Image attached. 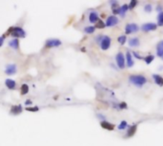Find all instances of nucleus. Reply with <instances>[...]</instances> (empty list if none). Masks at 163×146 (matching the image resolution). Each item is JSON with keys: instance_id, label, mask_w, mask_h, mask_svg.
Returning a JSON list of instances; mask_svg holds the SVG:
<instances>
[{"instance_id": "7ed1b4c3", "label": "nucleus", "mask_w": 163, "mask_h": 146, "mask_svg": "<svg viewBox=\"0 0 163 146\" xmlns=\"http://www.w3.org/2000/svg\"><path fill=\"white\" fill-rule=\"evenodd\" d=\"M116 62L117 67H118L120 69H123L126 66V62H125V56L122 52H118L116 55Z\"/></svg>"}, {"instance_id": "ddd939ff", "label": "nucleus", "mask_w": 163, "mask_h": 146, "mask_svg": "<svg viewBox=\"0 0 163 146\" xmlns=\"http://www.w3.org/2000/svg\"><path fill=\"white\" fill-rule=\"evenodd\" d=\"M22 110H23L22 105H13V106H12V108H11V114L12 115H18V114H20L22 112Z\"/></svg>"}, {"instance_id": "6e6552de", "label": "nucleus", "mask_w": 163, "mask_h": 146, "mask_svg": "<svg viewBox=\"0 0 163 146\" xmlns=\"http://www.w3.org/2000/svg\"><path fill=\"white\" fill-rule=\"evenodd\" d=\"M117 23H118V18H117L116 15H111V16H109L107 18L105 25L106 27H113V26H116Z\"/></svg>"}, {"instance_id": "f704fd0d", "label": "nucleus", "mask_w": 163, "mask_h": 146, "mask_svg": "<svg viewBox=\"0 0 163 146\" xmlns=\"http://www.w3.org/2000/svg\"><path fill=\"white\" fill-rule=\"evenodd\" d=\"M157 11H159V13H161V11H162V7H161L160 5H158V6L157 7Z\"/></svg>"}, {"instance_id": "2eb2a0df", "label": "nucleus", "mask_w": 163, "mask_h": 146, "mask_svg": "<svg viewBox=\"0 0 163 146\" xmlns=\"http://www.w3.org/2000/svg\"><path fill=\"white\" fill-rule=\"evenodd\" d=\"M128 44H129V46H130L131 48H136V47H138V46H139L140 42H139L138 38L135 37V38H131V39H129Z\"/></svg>"}, {"instance_id": "39448f33", "label": "nucleus", "mask_w": 163, "mask_h": 146, "mask_svg": "<svg viewBox=\"0 0 163 146\" xmlns=\"http://www.w3.org/2000/svg\"><path fill=\"white\" fill-rule=\"evenodd\" d=\"M100 48L102 51H107L111 46V38L107 35H104L102 37V40L100 41Z\"/></svg>"}, {"instance_id": "412c9836", "label": "nucleus", "mask_w": 163, "mask_h": 146, "mask_svg": "<svg viewBox=\"0 0 163 146\" xmlns=\"http://www.w3.org/2000/svg\"><path fill=\"white\" fill-rule=\"evenodd\" d=\"M157 26L159 27L163 26V11L159 13L157 15Z\"/></svg>"}, {"instance_id": "f03ea898", "label": "nucleus", "mask_w": 163, "mask_h": 146, "mask_svg": "<svg viewBox=\"0 0 163 146\" xmlns=\"http://www.w3.org/2000/svg\"><path fill=\"white\" fill-rule=\"evenodd\" d=\"M7 34H11L14 38H24L26 36L25 30L19 27H12L7 30Z\"/></svg>"}, {"instance_id": "a211bd4d", "label": "nucleus", "mask_w": 163, "mask_h": 146, "mask_svg": "<svg viewBox=\"0 0 163 146\" xmlns=\"http://www.w3.org/2000/svg\"><path fill=\"white\" fill-rule=\"evenodd\" d=\"M9 45H10V47L13 48V49L19 48V41H18V39H16V38H13V40H11Z\"/></svg>"}, {"instance_id": "c85d7f7f", "label": "nucleus", "mask_w": 163, "mask_h": 146, "mask_svg": "<svg viewBox=\"0 0 163 146\" xmlns=\"http://www.w3.org/2000/svg\"><path fill=\"white\" fill-rule=\"evenodd\" d=\"M144 11H145V13H151L153 11V7H152L151 4H146L145 7H144Z\"/></svg>"}, {"instance_id": "cd10ccee", "label": "nucleus", "mask_w": 163, "mask_h": 146, "mask_svg": "<svg viewBox=\"0 0 163 146\" xmlns=\"http://www.w3.org/2000/svg\"><path fill=\"white\" fill-rule=\"evenodd\" d=\"M136 5H137V1H136V0H132V1L130 2V4L128 5L129 10H133Z\"/></svg>"}, {"instance_id": "c756f323", "label": "nucleus", "mask_w": 163, "mask_h": 146, "mask_svg": "<svg viewBox=\"0 0 163 146\" xmlns=\"http://www.w3.org/2000/svg\"><path fill=\"white\" fill-rule=\"evenodd\" d=\"M26 110H27V111H31V112H36V111L39 110V108L37 106H35V107H27V108H26Z\"/></svg>"}, {"instance_id": "2f4dec72", "label": "nucleus", "mask_w": 163, "mask_h": 146, "mask_svg": "<svg viewBox=\"0 0 163 146\" xmlns=\"http://www.w3.org/2000/svg\"><path fill=\"white\" fill-rule=\"evenodd\" d=\"M118 107H119V109H126L127 108V103L125 102H120L118 105Z\"/></svg>"}, {"instance_id": "72a5a7b5", "label": "nucleus", "mask_w": 163, "mask_h": 146, "mask_svg": "<svg viewBox=\"0 0 163 146\" xmlns=\"http://www.w3.org/2000/svg\"><path fill=\"white\" fill-rule=\"evenodd\" d=\"M102 37H103V36H102V35H98L96 38V42H97V43H100V41L102 40Z\"/></svg>"}, {"instance_id": "5701e85b", "label": "nucleus", "mask_w": 163, "mask_h": 146, "mask_svg": "<svg viewBox=\"0 0 163 146\" xmlns=\"http://www.w3.org/2000/svg\"><path fill=\"white\" fill-rule=\"evenodd\" d=\"M94 30H96V28H94V26H89V27H86L84 29V32L88 34H92L94 32Z\"/></svg>"}, {"instance_id": "f3484780", "label": "nucleus", "mask_w": 163, "mask_h": 146, "mask_svg": "<svg viewBox=\"0 0 163 146\" xmlns=\"http://www.w3.org/2000/svg\"><path fill=\"white\" fill-rule=\"evenodd\" d=\"M153 79L154 83L159 86H163V78L158 74H153Z\"/></svg>"}, {"instance_id": "e433bc0d", "label": "nucleus", "mask_w": 163, "mask_h": 146, "mask_svg": "<svg viewBox=\"0 0 163 146\" xmlns=\"http://www.w3.org/2000/svg\"><path fill=\"white\" fill-rule=\"evenodd\" d=\"M161 42H162V44H163V41H161Z\"/></svg>"}, {"instance_id": "f257e3e1", "label": "nucleus", "mask_w": 163, "mask_h": 146, "mask_svg": "<svg viewBox=\"0 0 163 146\" xmlns=\"http://www.w3.org/2000/svg\"><path fill=\"white\" fill-rule=\"evenodd\" d=\"M130 82L137 87H142L147 83V79L143 75H131L129 77Z\"/></svg>"}, {"instance_id": "f8f14e48", "label": "nucleus", "mask_w": 163, "mask_h": 146, "mask_svg": "<svg viewBox=\"0 0 163 146\" xmlns=\"http://www.w3.org/2000/svg\"><path fill=\"white\" fill-rule=\"evenodd\" d=\"M100 125L102 128L107 129V130H109V131H113V130L115 129V125H113V124H110V122L106 121H102L100 122Z\"/></svg>"}, {"instance_id": "dca6fc26", "label": "nucleus", "mask_w": 163, "mask_h": 146, "mask_svg": "<svg viewBox=\"0 0 163 146\" xmlns=\"http://www.w3.org/2000/svg\"><path fill=\"white\" fill-rule=\"evenodd\" d=\"M5 84H6V86L8 87L9 89H11V90H13V89H14V88L16 87V83L14 82L13 80H12V79H7L5 81Z\"/></svg>"}, {"instance_id": "bb28decb", "label": "nucleus", "mask_w": 163, "mask_h": 146, "mask_svg": "<svg viewBox=\"0 0 163 146\" xmlns=\"http://www.w3.org/2000/svg\"><path fill=\"white\" fill-rule=\"evenodd\" d=\"M127 126H128V122L126 121H122L119 124V125H118V130H124V129H126Z\"/></svg>"}, {"instance_id": "1a4fd4ad", "label": "nucleus", "mask_w": 163, "mask_h": 146, "mask_svg": "<svg viewBox=\"0 0 163 146\" xmlns=\"http://www.w3.org/2000/svg\"><path fill=\"white\" fill-rule=\"evenodd\" d=\"M16 65L14 64H11V65H8V66L6 67V69H5V73L7 75H13L16 73Z\"/></svg>"}, {"instance_id": "9b49d317", "label": "nucleus", "mask_w": 163, "mask_h": 146, "mask_svg": "<svg viewBox=\"0 0 163 146\" xmlns=\"http://www.w3.org/2000/svg\"><path fill=\"white\" fill-rule=\"evenodd\" d=\"M98 20H99V16H98L96 11H91L89 14V21L93 24H96Z\"/></svg>"}, {"instance_id": "c9c22d12", "label": "nucleus", "mask_w": 163, "mask_h": 146, "mask_svg": "<svg viewBox=\"0 0 163 146\" xmlns=\"http://www.w3.org/2000/svg\"><path fill=\"white\" fill-rule=\"evenodd\" d=\"M25 105H32V101H31V100H27V101L25 102Z\"/></svg>"}, {"instance_id": "6ab92c4d", "label": "nucleus", "mask_w": 163, "mask_h": 146, "mask_svg": "<svg viewBox=\"0 0 163 146\" xmlns=\"http://www.w3.org/2000/svg\"><path fill=\"white\" fill-rule=\"evenodd\" d=\"M157 54L158 57H163V44L162 42H159L157 46Z\"/></svg>"}, {"instance_id": "20e7f679", "label": "nucleus", "mask_w": 163, "mask_h": 146, "mask_svg": "<svg viewBox=\"0 0 163 146\" xmlns=\"http://www.w3.org/2000/svg\"><path fill=\"white\" fill-rule=\"evenodd\" d=\"M138 30H139V27L135 23H130V24H127L126 27H125V33L126 34L135 33Z\"/></svg>"}, {"instance_id": "423d86ee", "label": "nucleus", "mask_w": 163, "mask_h": 146, "mask_svg": "<svg viewBox=\"0 0 163 146\" xmlns=\"http://www.w3.org/2000/svg\"><path fill=\"white\" fill-rule=\"evenodd\" d=\"M61 45H62L61 41L58 39H49L45 43V47L51 48H57Z\"/></svg>"}, {"instance_id": "7c9ffc66", "label": "nucleus", "mask_w": 163, "mask_h": 146, "mask_svg": "<svg viewBox=\"0 0 163 146\" xmlns=\"http://www.w3.org/2000/svg\"><path fill=\"white\" fill-rule=\"evenodd\" d=\"M132 55H134V57H135L136 59H138V60H142V59H144L142 56H140L137 52H135V51H133L132 52Z\"/></svg>"}, {"instance_id": "a878e982", "label": "nucleus", "mask_w": 163, "mask_h": 146, "mask_svg": "<svg viewBox=\"0 0 163 146\" xmlns=\"http://www.w3.org/2000/svg\"><path fill=\"white\" fill-rule=\"evenodd\" d=\"M117 41H118V43L120 45H124L125 43H126V41H127L126 35H120V36H118V38H117Z\"/></svg>"}, {"instance_id": "b1692460", "label": "nucleus", "mask_w": 163, "mask_h": 146, "mask_svg": "<svg viewBox=\"0 0 163 146\" xmlns=\"http://www.w3.org/2000/svg\"><path fill=\"white\" fill-rule=\"evenodd\" d=\"M106 27L105 23L102 21V20H98L96 23V26H94V28L96 29H104Z\"/></svg>"}, {"instance_id": "4be33fe9", "label": "nucleus", "mask_w": 163, "mask_h": 146, "mask_svg": "<svg viewBox=\"0 0 163 146\" xmlns=\"http://www.w3.org/2000/svg\"><path fill=\"white\" fill-rule=\"evenodd\" d=\"M154 56L152 55V54H149V55H147L145 58H144V61H145V63L147 65H150L154 61Z\"/></svg>"}, {"instance_id": "4c0bfd02", "label": "nucleus", "mask_w": 163, "mask_h": 146, "mask_svg": "<svg viewBox=\"0 0 163 146\" xmlns=\"http://www.w3.org/2000/svg\"><path fill=\"white\" fill-rule=\"evenodd\" d=\"M162 59H163V57H162Z\"/></svg>"}, {"instance_id": "393cba45", "label": "nucleus", "mask_w": 163, "mask_h": 146, "mask_svg": "<svg viewBox=\"0 0 163 146\" xmlns=\"http://www.w3.org/2000/svg\"><path fill=\"white\" fill-rule=\"evenodd\" d=\"M29 92V86L28 84H22V86H21V94L22 95H26Z\"/></svg>"}, {"instance_id": "4468645a", "label": "nucleus", "mask_w": 163, "mask_h": 146, "mask_svg": "<svg viewBox=\"0 0 163 146\" xmlns=\"http://www.w3.org/2000/svg\"><path fill=\"white\" fill-rule=\"evenodd\" d=\"M136 130H137V125L136 124L130 126V127L128 128V131H127V138H131L134 136L136 133Z\"/></svg>"}, {"instance_id": "aec40b11", "label": "nucleus", "mask_w": 163, "mask_h": 146, "mask_svg": "<svg viewBox=\"0 0 163 146\" xmlns=\"http://www.w3.org/2000/svg\"><path fill=\"white\" fill-rule=\"evenodd\" d=\"M128 10H129L128 5H126V4H124V5H122V6L120 7V13H119V14L121 15V16H124L125 13H127Z\"/></svg>"}, {"instance_id": "0eeeda50", "label": "nucleus", "mask_w": 163, "mask_h": 146, "mask_svg": "<svg viewBox=\"0 0 163 146\" xmlns=\"http://www.w3.org/2000/svg\"><path fill=\"white\" fill-rule=\"evenodd\" d=\"M157 29V25L154 24V23H145L141 26V30H143L144 32H149L152 30H155Z\"/></svg>"}, {"instance_id": "9d476101", "label": "nucleus", "mask_w": 163, "mask_h": 146, "mask_svg": "<svg viewBox=\"0 0 163 146\" xmlns=\"http://www.w3.org/2000/svg\"><path fill=\"white\" fill-rule=\"evenodd\" d=\"M126 65H127V67H134V60H133V55H132V53L130 51H127L126 52Z\"/></svg>"}, {"instance_id": "473e14b6", "label": "nucleus", "mask_w": 163, "mask_h": 146, "mask_svg": "<svg viewBox=\"0 0 163 146\" xmlns=\"http://www.w3.org/2000/svg\"><path fill=\"white\" fill-rule=\"evenodd\" d=\"M4 39H5V35L0 37V47H1V46L3 45V43H4Z\"/></svg>"}]
</instances>
